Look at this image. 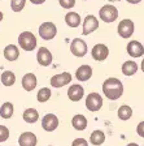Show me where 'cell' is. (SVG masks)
I'll return each mask as SVG.
<instances>
[{
	"label": "cell",
	"instance_id": "obj_18",
	"mask_svg": "<svg viewBox=\"0 0 144 146\" xmlns=\"http://www.w3.org/2000/svg\"><path fill=\"white\" fill-rule=\"evenodd\" d=\"M3 54H4V58L8 61H16L20 58V50H18V47L16 44H8L4 48Z\"/></svg>",
	"mask_w": 144,
	"mask_h": 146
},
{
	"label": "cell",
	"instance_id": "obj_31",
	"mask_svg": "<svg viewBox=\"0 0 144 146\" xmlns=\"http://www.w3.org/2000/svg\"><path fill=\"white\" fill-rule=\"evenodd\" d=\"M72 146H88V141L84 140V138H75L72 142Z\"/></svg>",
	"mask_w": 144,
	"mask_h": 146
},
{
	"label": "cell",
	"instance_id": "obj_9",
	"mask_svg": "<svg viewBox=\"0 0 144 146\" xmlns=\"http://www.w3.org/2000/svg\"><path fill=\"white\" fill-rule=\"evenodd\" d=\"M99 29V20L95 17L93 15H88L84 17L83 20V35H90L91 33L96 31Z\"/></svg>",
	"mask_w": 144,
	"mask_h": 146
},
{
	"label": "cell",
	"instance_id": "obj_30",
	"mask_svg": "<svg viewBox=\"0 0 144 146\" xmlns=\"http://www.w3.org/2000/svg\"><path fill=\"white\" fill-rule=\"evenodd\" d=\"M59 3L64 9H72L75 5V0H59Z\"/></svg>",
	"mask_w": 144,
	"mask_h": 146
},
{
	"label": "cell",
	"instance_id": "obj_3",
	"mask_svg": "<svg viewBox=\"0 0 144 146\" xmlns=\"http://www.w3.org/2000/svg\"><path fill=\"white\" fill-rule=\"evenodd\" d=\"M99 17L101 21L107 22V24L114 22L118 18V9L114 5H112V4L103 5L99 11Z\"/></svg>",
	"mask_w": 144,
	"mask_h": 146
},
{
	"label": "cell",
	"instance_id": "obj_11",
	"mask_svg": "<svg viewBox=\"0 0 144 146\" xmlns=\"http://www.w3.org/2000/svg\"><path fill=\"white\" fill-rule=\"evenodd\" d=\"M59 127V117L55 113H47L42 119V128L45 132H53Z\"/></svg>",
	"mask_w": 144,
	"mask_h": 146
},
{
	"label": "cell",
	"instance_id": "obj_36",
	"mask_svg": "<svg viewBox=\"0 0 144 146\" xmlns=\"http://www.w3.org/2000/svg\"><path fill=\"white\" fill-rule=\"evenodd\" d=\"M3 17H4V16H3V12H1V11H0V22L3 21Z\"/></svg>",
	"mask_w": 144,
	"mask_h": 146
},
{
	"label": "cell",
	"instance_id": "obj_5",
	"mask_svg": "<svg viewBox=\"0 0 144 146\" xmlns=\"http://www.w3.org/2000/svg\"><path fill=\"white\" fill-rule=\"evenodd\" d=\"M88 51V47H87V43L84 42L82 38H74L70 43V52H72L74 56L77 58H83L86 56Z\"/></svg>",
	"mask_w": 144,
	"mask_h": 146
},
{
	"label": "cell",
	"instance_id": "obj_29",
	"mask_svg": "<svg viewBox=\"0 0 144 146\" xmlns=\"http://www.w3.org/2000/svg\"><path fill=\"white\" fill-rule=\"evenodd\" d=\"M9 138V129L5 125H0V142H5Z\"/></svg>",
	"mask_w": 144,
	"mask_h": 146
},
{
	"label": "cell",
	"instance_id": "obj_10",
	"mask_svg": "<svg viewBox=\"0 0 144 146\" xmlns=\"http://www.w3.org/2000/svg\"><path fill=\"white\" fill-rule=\"evenodd\" d=\"M72 74L69 72H62V73H57L55 76H52L51 78V85L52 88H62V86H66L68 84L72 82Z\"/></svg>",
	"mask_w": 144,
	"mask_h": 146
},
{
	"label": "cell",
	"instance_id": "obj_22",
	"mask_svg": "<svg viewBox=\"0 0 144 146\" xmlns=\"http://www.w3.org/2000/svg\"><path fill=\"white\" fill-rule=\"evenodd\" d=\"M22 117H24V120L26 123L34 124V123H36L39 120V112L35 108H26L24 111V113H22Z\"/></svg>",
	"mask_w": 144,
	"mask_h": 146
},
{
	"label": "cell",
	"instance_id": "obj_2",
	"mask_svg": "<svg viewBox=\"0 0 144 146\" xmlns=\"http://www.w3.org/2000/svg\"><path fill=\"white\" fill-rule=\"evenodd\" d=\"M18 44L24 51H34L36 48V36L31 31H22L18 35Z\"/></svg>",
	"mask_w": 144,
	"mask_h": 146
},
{
	"label": "cell",
	"instance_id": "obj_23",
	"mask_svg": "<svg viewBox=\"0 0 144 146\" xmlns=\"http://www.w3.org/2000/svg\"><path fill=\"white\" fill-rule=\"evenodd\" d=\"M90 142L92 143L93 146H100L105 142V133L103 131H93L92 133L90 134Z\"/></svg>",
	"mask_w": 144,
	"mask_h": 146
},
{
	"label": "cell",
	"instance_id": "obj_17",
	"mask_svg": "<svg viewBox=\"0 0 144 146\" xmlns=\"http://www.w3.org/2000/svg\"><path fill=\"white\" fill-rule=\"evenodd\" d=\"M38 85V80L34 73H26L22 77V88L26 91H33Z\"/></svg>",
	"mask_w": 144,
	"mask_h": 146
},
{
	"label": "cell",
	"instance_id": "obj_12",
	"mask_svg": "<svg viewBox=\"0 0 144 146\" xmlns=\"http://www.w3.org/2000/svg\"><path fill=\"white\" fill-rule=\"evenodd\" d=\"M36 60L38 63L42 65V67H48L51 65L52 60H53V56H52V52L47 48V47H39L38 52H36Z\"/></svg>",
	"mask_w": 144,
	"mask_h": 146
},
{
	"label": "cell",
	"instance_id": "obj_4",
	"mask_svg": "<svg viewBox=\"0 0 144 146\" xmlns=\"http://www.w3.org/2000/svg\"><path fill=\"white\" fill-rule=\"evenodd\" d=\"M134 30H135V24L134 21H131L130 18H125L122 21H120L117 26V31H118V35L123 39H129L131 38L132 34H134Z\"/></svg>",
	"mask_w": 144,
	"mask_h": 146
},
{
	"label": "cell",
	"instance_id": "obj_40",
	"mask_svg": "<svg viewBox=\"0 0 144 146\" xmlns=\"http://www.w3.org/2000/svg\"><path fill=\"white\" fill-rule=\"evenodd\" d=\"M49 146H52V145H49Z\"/></svg>",
	"mask_w": 144,
	"mask_h": 146
},
{
	"label": "cell",
	"instance_id": "obj_15",
	"mask_svg": "<svg viewBox=\"0 0 144 146\" xmlns=\"http://www.w3.org/2000/svg\"><path fill=\"white\" fill-rule=\"evenodd\" d=\"M92 73H93V70L91 68V65L83 64V65H81L78 69L75 70V78L81 82H86L92 77Z\"/></svg>",
	"mask_w": 144,
	"mask_h": 146
},
{
	"label": "cell",
	"instance_id": "obj_34",
	"mask_svg": "<svg viewBox=\"0 0 144 146\" xmlns=\"http://www.w3.org/2000/svg\"><path fill=\"white\" fill-rule=\"evenodd\" d=\"M127 3H130V4H139L141 1V0H126Z\"/></svg>",
	"mask_w": 144,
	"mask_h": 146
},
{
	"label": "cell",
	"instance_id": "obj_1",
	"mask_svg": "<svg viewBox=\"0 0 144 146\" xmlns=\"http://www.w3.org/2000/svg\"><path fill=\"white\" fill-rule=\"evenodd\" d=\"M123 84L117 77H109L103 82V93L108 99L117 100L122 97L123 94Z\"/></svg>",
	"mask_w": 144,
	"mask_h": 146
},
{
	"label": "cell",
	"instance_id": "obj_7",
	"mask_svg": "<svg viewBox=\"0 0 144 146\" xmlns=\"http://www.w3.org/2000/svg\"><path fill=\"white\" fill-rule=\"evenodd\" d=\"M103 107V97L97 93H91L86 97V108L91 112H97Z\"/></svg>",
	"mask_w": 144,
	"mask_h": 146
},
{
	"label": "cell",
	"instance_id": "obj_28",
	"mask_svg": "<svg viewBox=\"0 0 144 146\" xmlns=\"http://www.w3.org/2000/svg\"><path fill=\"white\" fill-rule=\"evenodd\" d=\"M26 5V0H12L11 1V8L13 12H21Z\"/></svg>",
	"mask_w": 144,
	"mask_h": 146
},
{
	"label": "cell",
	"instance_id": "obj_25",
	"mask_svg": "<svg viewBox=\"0 0 144 146\" xmlns=\"http://www.w3.org/2000/svg\"><path fill=\"white\" fill-rule=\"evenodd\" d=\"M0 80H1V84L4 86H13L16 82V74L12 70H5V72L1 73Z\"/></svg>",
	"mask_w": 144,
	"mask_h": 146
},
{
	"label": "cell",
	"instance_id": "obj_24",
	"mask_svg": "<svg viewBox=\"0 0 144 146\" xmlns=\"http://www.w3.org/2000/svg\"><path fill=\"white\" fill-rule=\"evenodd\" d=\"M117 115H118V119H120V120L127 121V120H130L132 116V108L130 106H127V104H122V106L118 108Z\"/></svg>",
	"mask_w": 144,
	"mask_h": 146
},
{
	"label": "cell",
	"instance_id": "obj_20",
	"mask_svg": "<svg viewBox=\"0 0 144 146\" xmlns=\"http://www.w3.org/2000/svg\"><path fill=\"white\" fill-rule=\"evenodd\" d=\"M81 16L77 12H68L65 15V22L69 27H73V29L78 27L81 25Z\"/></svg>",
	"mask_w": 144,
	"mask_h": 146
},
{
	"label": "cell",
	"instance_id": "obj_19",
	"mask_svg": "<svg viewBox=\"0 0 144 146\" xmlns=\"http://www.w3.org/2000/svg\"><path fill=\"white\" fill-rule=\"evenodd\" d=\"M72 125H73V128H74L75 131H84L88 125V121H87V119H86V116L78 113V115L73 116Z\"/></svg>",
	"mask_w": 144,
	"mask_h": 146
},
{
	"label": "cell",
	"instance_id": "obj_8",
	"mask_svg": "<svg viewBox=\"0 0 144 146\" xmlns=\"http://www.w3.org/2000/svg\"><path fill=\"white\" fill-rule=\"evenodd\" d=\"M91 56L96 61H104L109 56V48L104 43H97L91 50Z\"/></svg>",
	"mask_w": 144,
	"mask_h": 146
},
{
	"label": "cell",
	"instance_id": "obj_33",
	"mask_svg": "<svg viewBox=\"0 0 144 146\" xmlns=\"http://www.w3.org/2000/svg\"><path fill=\"white\" fill-rule=\"evenodd\" d=\"M33 4H36V5H39V4H43L45 0H30Z\"/></svg>",
	"mask_w": 144,
	"mask_h": 146
},
{
	"label": "cell",
	"instance_id": "obj_32",
	"mask_svg": "<svg viewBox=\"0 0 144 146\" xmlns=\"http://www.w3.org/2000/svg\"><path fill=\"white\" fill-rule=\"evenodd\" d=\"M136 133H138L139 137H143L144 138V121H140L136 127Z\"/></svg>",
	"mask_w": 144,
	"mask_h": 146
},
{
	"label": "cell",
	"instance_id": "obj_38",
	"mask_svg": "<svg viewBox=\"0 0 144 146\" xmlns=\"http://www.w3.org/2000/svg\"><path fill=\"white\" fill-rule=\"evenodd\" d=\"M110 1H120V0H110Z\"/></svg>",
	"mask_w": 144,
	"mask_h": 146
},
{
	"label": "cell",
	"instance_id": "obj_6",
	"mask_svg": "<svg viewBox=\"0 0 144 146\" xmlns=\"http://www.w3.org/2000/svg\"><path fill=\"white\" fill-rule=\"evenodd\" d=\"M56 34H57V27L53 22L45 21L39 26V35L42 39L51 40L56 36Z\"/></svg>",
	"mask_w": 144,
	"mask_h": 146
},
{
	"label": "cell",
	"instance_id": "obj_13",
	"mask_svg": "<svg viewBox=\"0 0 144 146\" xmlns=\"http://www.w3.org/2000/svg\"><path fill=\"white\" fill-rule=\"evenodd\" d=\"M126 51L131 58H141L144 55V46L139 40H130L127 43Z\"/></svg>",
	"mask_w": 144,
	"mask_h": 146
},
{
	"label": "cell",
	"instance_id": "obj_16",
	"mask_svg": "<svg viewBox=\"0 0 144 146\" xmlns=\"http://www.w3.org/2000/svg\"><path fill=\"white\" fill-rule=\"evenodd\" d=\"M18 143H20V146H36L38 138L33 132H24L18 137Z\"/></svg>",
	"mask_w": 144,
	"mask_h": 146
},
{
	"label": "cell",
	"instance_id": "obj_37",
	"mask_svg": "<svg viewBox=\"0 0 144 146\" xmlns=\"http://www.w3.org/2000/svg\"><path fill=\"white\" fill-rule=\"evenodd\" d=\"M127 146H139V145H138V143H135V142H131V143H129Z\"/></svg>",
	"mask_w": 144,
	"mask_h": 146
},
{
	"label": "cell",
	"instance_id": "obj_26",
	"mask_svg": "<svg viewBox=\"0 0 144 146\" xmlns=\"http://www.w3.org/2000/svg\"><path fill=\"white\" fill-rule=\"evenodd\" d=\"M13 111H14L13 104L11 102H5L3 106L0 107V116L3 119H11L13 116Z\"/></svg>",
	"mask_w": 144,
	"mask_h": 146
},
{
	"label": "cell",
	"instance_id": "obj_35",
	"mask_svg": "<svg viewBox=\"0 0 144 146\" xmlns=\"http://www.w3.org/2000/svg\"><path fill=\"white\" fill-rule=\"evenodd\" d=\"M140 69H141V72L144 73V59L141 60V64H140Z\"/></svg>",
	"mask_w": 144,
	"mask_h": 146
},
{
	"label": "cell",
	"instance_id": "obj_14",
	"mask_svg": "<svg viewBox=\"0 0 144 146\" xmlns=\"http://www.w3.org/2000/svg\"><path fill=\"white\" fill-rule=\"evenodd\" d=\"M84 95V88L79 84H73L68 89V98L72 102H79Z\"/></svg>",
	"mask_w": 144,
	"mask_h": 146
},
{
	"label": "cell",
	"instance_id": "obj_21",
	"mask_svg": "<svg viewBox=\"0 0 144 146\" xmlns=\"http://www.w3.org/2000/svg\"><path fill=\"white\" fill-rule=\"evenodd\" d=\"M138 64L135 63V61L132 60H129V61H125V63L122 64V67H121V69H122V73L125 74V76L130 77L132 76V74H135L136 72H138Z\"/></svg>",
	"mask_w": 144,
	"mask_h": 146
},
{
	"label": "cell",
	"instance_id": "obj_27",
	"mask_svg": "<svg viewBox=\"0 0 144 146\" xmlns=\"http://www.w3.org/2000/svg\"><path fill=\"white\" fill-rule=\"evenodd\" d=\"M51 95H52V91L49 88H42L39 91H38V94H36V99L39 103H45L48 100L51 99Z\"/></svg>",
	"mask_w": 144,
	"mask_h": 146
},
{
	"label": "cell",
	"instance_id": "obj_39",
	"mask_svg": "<svg viewBox=\"0 0 144 146\" xmlns=\"http://www.w3.org/2000/svg\"><path fill=\"white\" fill-rule=\"evenodd\" d=\"M83 1H86V0H83Z\"/></svg>",
	"mask_w": 144,
	"mask_h": 146
}]
</instances>
